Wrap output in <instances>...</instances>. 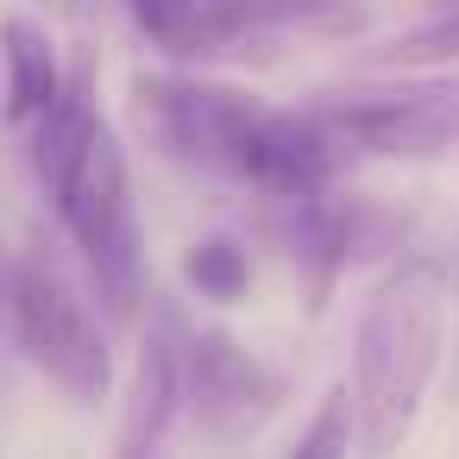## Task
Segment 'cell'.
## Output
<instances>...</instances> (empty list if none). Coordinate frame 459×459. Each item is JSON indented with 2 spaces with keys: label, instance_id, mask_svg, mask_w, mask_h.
Listing matches in <instances>:
<instances>
[{
  "label": "cell",
  "instance_id": "cell-8",
  "mask_svg": "<svg viewBox=\"0 0 459 459\" xmlns=\"http://www.w3.org/2000/svg\"><path fill=\"white\" fill-rule=\"evenodd\" d=\"M101 126H108V120H101L95 70L82 64V70H70V82H64V95L51 101V114L32 126V170H39L45 195H57V189L70 183V170L82 164V152L95 145Z\"/></svg>",
  "mask_w": 459,
  "mask_h": 459
},
{
  "label": "cell",
  "instance_id": "cell-13",
  "mask_svg": "<svg viewBox=\"0 0 459 459\" xmlns=\"http://www.w3.org/2000/svg\"><path fill=\"white\" fill-rule=\"evenodd\" d=\"M434 264H440V283H446V296L459 302V227H453V239H446V252H440Z\"/></svg>",
  "mask_w": 459,
  "mask_h": 459
},
{
  "label": "cell",
  "instance_id": "cell-4",
  "mask_svg": "<svg viewBox=\"0 0 459 459\" xmlns=\"http://www.w3.org/2000/svg\"><path fill=\"white\" fill-rule=\"evenodd\" d=\"M258 114H264V95L214 82V76H183V70L133 76V120L152 139V152L214 183L246 177V145Z\"/></svg>",
  "mask_w": 459,
  "mask_h": 459
},
{
  "label": "cell",
  "instance_id": "cell-7",
  "mask_svg": "<svg viewBox=\"0 0 459 459\" xmlns=\"http://www.w3.org/2000/svg\"><path fill=\"white\" fill-rule=\"evenodd\" d=\"M139 39L170 64L227 57L258 32V0H126Z\"/></svg>",
  "mask_w": 459,
  "mask_h": 459
},
{
  "label": "cell",
  "instance_id": "cell-1",
  "mask_svg": "<svg viewBox=\"0 0 459 459\" xmlns=\"http://www.w3.org/2000/svg\"><path fill=\"white\" fill-rule=\"evenodd\" d=\"M446 308L453 296L434 258H396L371 283L352 333V377H346L359 459H390L409 440L446 352Z\"/></svg>",
  "mask_w": 459,
  "mask_h": 459
},
{
  "label": "cell",
  "instance_id": "cell-9",
  "mask_svg": "<svg viewBox=\"0 0 459 459\" xmlns=\"http://www.w3.org/2000/svg\"><path fill=\"white\" fill-rule=\"evenodd\" d=\"M0 57H7V120L32 133L51 114V101L64 95V82H70L64 51L32 20H0Z\"/></svg>",
  "mask_w": 459,
  "mask_h": 459
},
{
  "label": "cell",
  "instance_id": "cell-5",
  "mask_svg": "<svg viewBox=\"0 0 459 459\" xmlns=\"http://www.w3.org/2000/svg\"><path fill=\"white\" fill-rule=\"evenodd\" d=\"M177 396L208 440H246L277 415L283 371L221 327H177Z\"/></svg>",
  "mask_w": 459,
  "mask_h": 459
},
{
  "label": "cell",
  "instance_id": "cell-6",
  "mask_svg": "<svg viewBox=\"0 0 459 459\" xmlns=\"http://www.w3.org/2000/svg\"><path fill=\"white\" fill-rule=\"evenodd\" d=\"M271 227H277V246H283L290 264H296V283H302L308 315L327 308L333 283H340L359 258L390 252L396 233H403L390 208H377V202H340L333 189H321V195H296V202H277Z\"/></svg>",
  "mask_w": 459,
  "mask_h": 459
},
{
  "label": "cell",
  "instance_id": "cell-2",
  "mask_svg": "<svg viewBox=\"0 0 459 459\" xmlns=\"http://www.w3.org/2000/svg\"><path fill=\"white\" fill-rule=\"evenodd\" d=\"M0 315H7L13 346L82 409H101L114 390V352H108V327L95 321L89 296L57 271V258H45L39 246L7 258L0 277Z\"/></svg>",
  "mask_w": 459,
  "mask_h": 459
},
{
  "label": "cell",
  "instance_id": "cell-12",
  "mask_svg": "<svg viewBox=\"0 0 459 459\" xmlns=\"http://www.w3.org/2000/svg\"><path fill=\"white\" fill-rule=\"evenodd\" d=\"M283 459H352V403H346V384H333L315 403L308 428L296 434V446Z\"/></svg>",
  "mask_w": 459,
  "mask_h": 459
},
{
  "label": "cell",
  "instance_id": "cell-3",
  "mask_svg": "<svg viewBox=\"0 0 459 459\" xmlns=\"http://www.w3.org/2000/svg\"><path fill=\"white\" fill-rule=\"evenodd\" d=\"M51 208H57L70 246L82 252V271H89V290L101 296V308L114 321H133L145 302V239H139V202H133L126 152L108 126L95 133V145L82 152L70 183L51 195Z\"/></svg>",
  "mask_w": 459,
  "mask_h": 459
},
{
  "label": "cell",
  "instance_id": "cell-10",
  "mask_svg": "<svg viewBox=\"0 0 459 459\" xmlns=\"http://www.w3.org/2000/svg\"><path fill=\"white\" fill-rule=\"evenodd\" d=\"M183 283L202 302H239L252 290V252L239 239H195L183 252Z\"/></svg>",
  "mask_w": 459,
  "mask_h": 459
},
{
  "label": "cell",
  "instance_id": "cell-11",
  "mask_svg": "<svg viewBox=\"0 0 459 459\" xmlns=\"http://www.w3.org/2000/svg\"><path fill=\"white\" fill-rule=\"evenodd\" d=\"M371 64H377V70H434V64H459V7H446V13H434V20L396 32L390 45L371 51Z\"/></svg>",
  "mask_w": 459,
  "mask_h": 459
}]
</instances>
